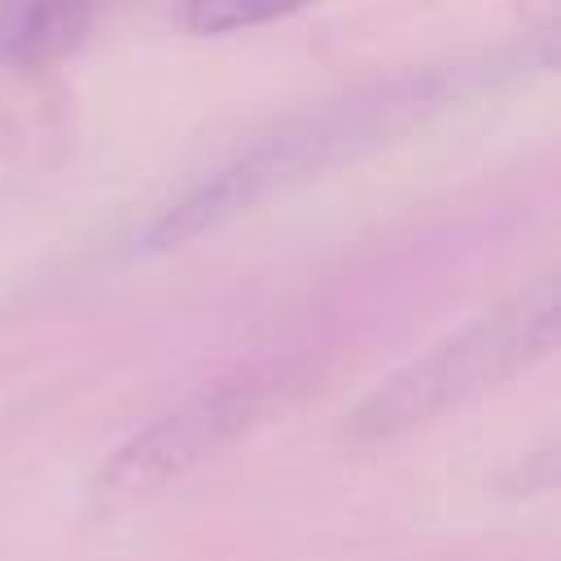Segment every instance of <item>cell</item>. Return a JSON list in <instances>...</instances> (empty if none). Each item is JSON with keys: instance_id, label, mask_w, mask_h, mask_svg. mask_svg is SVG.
<instances>
[{"instance_id": "cell-3", "label": "cell", "mask_w": 561, "mask_h": 561, "mask_svg": "<svg viewBox=\"0 0 561 561\" xmlns=\"http://www.w3.org/2000/svg\"><path fill=\"white\" fill-rule=\"evenodd\" d=\"M355 123L342 114H329L311 127H289L272 140H259L254 149H245L241 158H232L228 167H219L215 175H206L202 184H193L184 197H175L149 228H145V250H175L210 228H219L224 219L250 210L254 202H263L267 193H276L280 184L298 180L302 171L320 167L329 149H346L355 145Z\"/></svg>"}, {"instance_id": "cell-1", "label": "cell", "mask_w": 561, "mask_h": 561, "mask_svg": "<svg viewBox=\"0 0 561 561\" xmlns=\"http://www.w3.org/2000/svg\"><path fill=\"white\" fill-rule=\"evenodd\" d=\"M557 329L561 285L557 276H539L368 390L346 416V438L386 443L517 381L557 351Z\"/></svg>"}, {"instance_id": "cell-4", "label": "cell", "mask_w": 561, "mask_h": 561, "mask_svg": "<svg viewBox=\"0 0 561 561\" xmlns=\"http://www.w3.org/2000/svg\"><path fill=\"white\" fill-rule=\"evenodd\" d=\"M88 26V0H13L0 22V53L18 66L61 57Z\"/></svg>"}, {"instance_id": "cell-5", "label": "cell", "mask_w": 561, "mask_h": 561, "mask_svg": "<svg viewBox=\"0 0 561 561\" xmlns=\"http://www.w3.org/2000/svg\"><path fill=\"white\" fill-rule=\"evenodd\" d=\"M298 4L307 0H184V26L197 35H228V31L294 13Z\"/></svg>"}, {"instance_id": "cell-2", "label": "cell", "mask_w": 561, "mask_h": 561, "mask_svg": "<svg viewBox=\"0 0 561 561\" xmlns=\"http://www.w3.org/2000/svg\"><path fill=\"white\" fill-rule=\"evenodd\" d=\"M267 403H272L267 381H232L188 399L184 408L158 416L153 425L118 443L96 469V491L105 500H136L162 491L167 482L184 478L215 451L232 447L267 412Z\"/></svg>"}]
</instances>
